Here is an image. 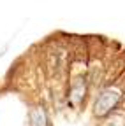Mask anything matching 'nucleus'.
<instances>
[{
    "mask_svg": "<svg viewBox=\"0 0 125 126\" xmlns=\"http://www.w3.org/2000/svg\"><path fill=\"white\" fill-rule=\"evenodd\" d=\"M100 126H125V98L111 114L102 119Z\"/></svg>",
    "mask_w": 125,
    "mask_h": 126,
    "instance_id": "obj_3",
    "label": "nucleus"
},
{
    "mask_svg": "<svg viewBox=\"0 0 125 126\" xmlns=\"http://www.w3.org/2000/svg\"><path fill=\"white\" fill-rule=\"evenodd\" d=\"M123 98H125V72L99 91L92 105L93 116L97 119H104L122 103Z\"/></svg>",
    "mask_w": 125,
    "mask_h": 126,
    "instance_id": "obj_1",
    "label": "nucleus"
},
{
    "mask_svg": "<svg viewBox=\"0 0 125 126\" xmlns=\"http://www.w3.org/2000/svg\"><path fill=\"white\" fill-rule=\"evenodd\" d=\"M28 126H51L48 110L42 105H35L28 110Z\"/></svg>",
    "mask_w": 125,
    "mask_h": 126,
    "instance_id": "obj_2",
    "label": "nucleus"
}]
</instances>
